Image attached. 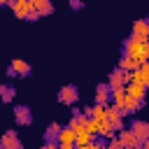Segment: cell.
I'll return each instance as SVG.
<instances>
[{"label": "cell", "instance_id": "19", "mask_svg": "<svg viewBox=\"0 0 149 149\" xmlns=\"http://www.w3.org/2000/svg\"><path fill=\"white\" fill-rule=\"evenodd\" d=\"M95 135L88 130V128H84V130H77V147H86L91 140H93Z\"/></svg>", "mask_w": 149, "mask_h": 149}, {"label": "cell", "instance_id": "17", "mask_svg": "<svg viewBox=\"0 0 149 149\" xmlns=\"http://www.w3.org/2000/svg\"><path fill=\"white\" fill-rule=\"evenodd\" d=\"M119 68H123V70H128V72H133V70H137L140 68V63L133 58V56H128V54H123L121 56V61H119Z\"/></svg>", "mask_w": 149, "mask_h": 149}, {"label": "cell", "instance_id": "1", "mask_svg": "<svg viewBox=\"0 0 149 149\" xmlns=\"http://www.w3.org/2000/svg\"><path fill=\"white\" fill-rule=\"evenodd\" d=\"M123 54L133 56L137 63H147V61H149V49H147V42L135 40V37H128V40L123 42Z\"/></svg>", "mask_w": 149, "mask_h": 149}, {"label": "cell", "instance_id": "3", "mask_svg": "<svg viewBox=\"0 0 149 149\" xmlns=\"http://www.w3.org/2000/svg\"><path fill=\"white\" fill-rule=\"evenodd\" d=\"M56 140H58V149H74L77 147V130L65 126V128H61Z\"/></svg>", "mask_w": 149, "mask_h": 149}, {"label": "cell", "instance_id": "18", "mask_svg": "<svg viewBox=\"0 0 149 149\" xmlns=\"http://www.w3.org/2000/svg\"><path fill=\"white\" fill-rule=\"evenodd\" d=\"M126 95H128L126 86H114V88H112V102H114V105H121V102L126 100Z\"/></svg>", "mask_w": 149, "mask_h": 149}, {"label": "cell", "instance_id": "2", "mask_svg": "<svg viewBox=\"0 0 149 149\" xmlns=\"http://www.w3.org/2000/svg\"><path fill=\"white\" fill-rule=\"evenodd\" d=\"M9 7H12V12H14L19 19H26V21H37V19H40V14H37L35 7L30 5V0H12Z\"/></svg>", "mask_w": 149, "mask_h": 149}, {"label": "cell", "instance_id": "25", "mask_svg": "<svg viewBox=\"0 0 149 149\" xmlns=\"http://www.w3.org/2000/svg\"><path fill=\"white\" fill-rule=\"evenodd\" d=\"M147 49H149V40H147Z\"/></svg>", "mask_w": 149, "mask_h": 149}, {"label": "cell", "instance_id": "12", "mask_svg": "<svg viewBox=\"0 0 149 149\" xmlns=\"http://www.w3.org/2000/svg\"><path fill=\"white\" fill-rule=\"evenodd\" d=\"M133 81H140L142 86L149 88V61L147 63H140V68L133 70Z\"/></svg>", "mask_w": 149, "mask_h": 149}, {"label": "cell", "instance_id": "5", "mask_svg": "<svg viewBox=\"0 0 149 149\" xmlns=\"http://www.w3.org/2000/svg\"><path fill=\"white\" fill-rule=\"evenodd\" d=\"M107 123L114 128V130H121L123 128V114H121V109L109 100L107 102Z\"/></svg>", "mask_w": 149, "mask_h": 149}, {"label": "cell", "instance_id": "21", "mask_svg": "<svg viewBox=\"0 0 149 149\" xmlns=\"http://www.w3.org/2000/svg\"><path fill=\"white\" fill-rule=\"evenodd\" d=\"M61 128H63V126H61V123H56V121H54V123H49V128H47V140H56V137H58V133H61Z\"/></svg>", "mask_w": 149, "mask_h": 149}, {"label": "cell", "instance_id": "22", "mask_svg": "<svg viewBox=\"0 0 149 149\" xmlns=\"http://www.w3.org/2000/svg\"><path fill=\"white\" fill-rule=\"evenodd\" d=\"M70 7L72 9H81L84 7V0H70Z\"/></svg>", "mask_w": 149, "mask_h": 149}, {"label": "cell", "instance_id": "14", "mask_svg": "<svg viewBox=\"0 0 149 149\" xmlns=\"http://www.w3.org/2000/svg\"><path fill=\"white\" fill-rule=\"evenodd\" d=\"M109 100H112V86H109V84H100V86L95 88V102L107 105Z\"/></svg>", "mask_w": 149, "mask_h": 149}, {"label": "cell", "instance_id": "24", "mask_svg": "<svg viewBox=\"0 0 149 149\" xmlns=\"http://www.w3.org/2000/svg\"><path fill=\"white\" fill-rule=\"evenodd\" d=\"M9 2H12V0H0V5H9Z\"/></svg>", "mask_w": 149, "mask_h": 149}, {"label": "cell", "instance_id": "4", "mask_svg": "<svg viewBox=\"0 0 149 149\" xmlns=\"http://www.w3.org/2000/svg\"><path fill=\"white\" fill-rule=\"evenodd\" d=\"M30 72H33L30 63H28V61H21V58H14V61L9 63V70H7L9 77H28Z\"/></svg>", "mask_w": 149, "mask_h": 149}, {"label": "cell", "instance_id": "9", "mask_svg": "<svg viewBox=\"0 0 149 149\" xmlns=\"http://www.w3.org/2000/svg\"><path fill=\"white\" fill-rule=\"evenodd\" d=\"M0 147H2V149H21L23 144H21V140L16 137L14 130H7L5 135H0Z\"/></svg>", "mask_w": 149, "mask_h": 149}, {"label": "cell", "instance_id": "8", "mask_svg": "<svg viewBox=\"0 0 149 149\" xmlns=\"http://www.w3.org/2000/svg\"><path fill=\"white\" fill-rule=\"evenodd\" d=\"M130 37L142 40V42L149 40V23H147V19H140V21L133 23V33H130Z\"/></svg>", "mask_w": 149, "mask_h": 149}, {"label": "cell", "instance_id": "11", "mask_svg": "<svg viewBox=\"0 0 149 149\" xmlns=\"http://www.w3.org/2000/svg\"><path fill=\"white\" fill-rule=\"evenodd\" d=\"M130 130L135 133V137H137L140 142H144V140L149 137V123H147V121H140V119H135V121L130 123Z\"/></svg>", "mask_w": 149, "mask_h": 149}, {"label": "cell", "instance_id": "10", "mask_svg": "<svg viewBox=\"0 0 149 149\" xmlns=\"http://www.w3.org/2000/svg\"><path fill=\"white\" fill-rule=\"evenodd\" d=\"M84 114H86V116H91V119H98V121H107V105L95 102V105L86 107V109H84Z\"/></svg>", "mask_w": 149, "mask_h": 149}, {"label": "cell", "instance_id": "15", "mask_svg": "<svg viewBox=\"0 0 149 149\" xmlns=\"http://www.w3.org/2000/svg\"><path fill=\"white\" fill-rule=\"evenodd\" d=\"M30 5L35 7V12H37L40 16H47V14H51V12H54L51 0H30Z\"/></svg>", "mask_w": 149, "mask_h": 149}, {"label": "cell", "instance_id": "23", "mask_svg": "<svg viewBox=\"0 0 149 149\" xmlns=\"http://www.w3.org/2000/svg\"><path fill=\"white\" fill-rule=\"evenodd\" d=\"M142 147H144V149H149V137H147V140L142 142Z\"/></svg>", "mask_w": 149, "mask_h": 149}, {"label": "cell", "instance_id": "7", "mask_svg": "<svg viewBox=\"0 0 149 149\" xmlns=\"http://www.w3.org/2000/svg\"><path fill=\"white\" fill-rule=\"evenodd\" d=\"M14 119H16L19 126H30V123H33V112H30V107H26V105L14 107Z\"/></svg>", "mask_w": 149, "mask_h": 149}, {"label": "cell", "instance_id": "16", "mask_svg": "<svg viewBox=\"0 0 149 149\" xmlns=\"http://www.w3.org/2000/svg\"><path fill=\"white\" fill-rule=\"evenodd\" d=\"M126 91H128L130 95H135V98H142V100H144V95H147V86H142L140 81H128V84H126Z\"/></svg>", "mask_w": 149, "mask_h": 149}, {"label": "cell", "instance_id": "26", "mask_svg": "<svg viewBox=\"0 0 149 149\" xmlns=\"http://www.w3.org/2000/svg\"><path fill=\"white\" fill-rule=\"evenodd\" d=\"M147 23H149V16H147Z\"/></svg>", "mask_w": 149, "mask_h": 149}, {"label": "cell", "instance_id": "6", "mask_svg": "<svg viewBox=\"0 0 149 149\" xmlns=\"http://www.w3.org/2000/svg\"><path fill=\"white\" fill-rule=\"evenodd\" d=\"M77 98H79V91H77L74 84H65V86L58 91V102H61V105H74Z\"/></svg>", "mask_w": 149, "mask_h": 149}, {"label": "cell", "instance_id": "20", "mask_svg": "<svg viewBox=\"0 0 149 149\" xmlns=\"http://www.w3.org/2000/svg\"><path fill=\"white\" fill-rule=\"evenodd\" d=\"M14 86H9V84H0V100L2 102H12L14 100Z\"/></svg>", "mask_w": 149, "mask_h": 149}, {"label": "cell", "instance_id": "13", "mask_svg": "<svg viewBox=\"0 0 149 149\" xmlns=\"http://www.w3.org/2000/svg\"><path fill=\"white\" fill-rule=\"evenodd\" d=\"M119 140H121V144H123V147H128V149H130V147H140V144H142V142L135 137V133H133L130 128H128V130H123V128H121V130H119Z\"/></svg>", "mask_w": 149, "mask_h": 149}]
</instances>
